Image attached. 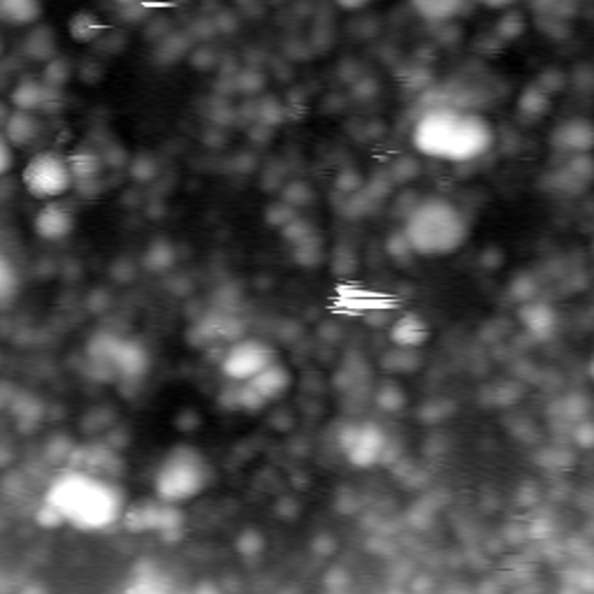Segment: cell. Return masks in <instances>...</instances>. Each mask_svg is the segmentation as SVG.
<instances>
[{"label": "cell", "instance_id": "obj_14", "mask_svg": "<svg viewBox=\"0 0 594 594\" xmlns=\"http://www.w3.org/2000/svg\"><path fill=\"white\" fill-rule=\"evenodd\" d=\"M42 14L40 0H0V21L10 26H29Z\"/></svg>", "mask_w": 594, "mask_h": 594}, {"label": "cell", "instance_id": "obj_20", "mask_svg": "<svg viewBox=\"0 0 594 594\" xmlns=\"http://www.w3.org/2000/svg\"><path fill=\"white\" fill-rule=\"evenodd\" d=\"M499 35L506 37V40H514V37H520V33L525 31V24H522V16L518 14H508L499 21V26H497Z\"/></svg>", "mask_w": 594, "mask_h": 594}, {"label": "cell", "instance_id": "obj_19", "mask_svg": "<svg viewBox=\"0 0 594 594\" xmlns=\"http://www.w3.org/2000/svg\"><path fill=\"white\" fill-rule=\"evenodd\" d=\"M16 290H19V272L6 253L0 251V302L10 300Z\"/></svg>", "mask_w": 594, "mask_h": 594}, {"label": "cell", "instance_id": "obj_9", "mask_svg": "<svg viewBox=\"0 0 594 594\" xmlns=\"http://www.w3.org/2000/svg\"><path fill=\"white\" fill-rule=\"evenodd\" d=\"M54 91L52 87H47L45 81H35V79H24L19 84V87L14 89L12 94V102L14 108L21 110V112H42L50 108V102L54 98Z\"/></svg>", "mask_w": 594, "mask_h": 594}, {"label": "cell", "instance_id": "obj_17", "mask_svg": "<svg viewBox=\"0 0 594 594\" xmlns=\"http://www.w3.org/2000/svg\"><path fill=\"white\" fill-rule=\"evenodd\" d=\"M518 108L522 114L539 119L550 110V94L543 87H539V84H535V87L525 89V94L518 100Z\"/></svg>", "mask_w": 594, "mask_h": 594}, {"label": "cell", "instance_id": "obj_1", "mask_svg": "<svg viewBox=\"0 0 594 594\" xmlns=\"http://www.w3.org/2000/svg\"><path fill=\"white\" fill-rule=\"evenodd\" d=\"M45 508L56 522H73L84 532H94L117 522L125 502L114 481L87 472H70L52 483Z\"/></svg>", "mask_w": 594, "mask_h": 594}, {"label": "cell", "instance_id": "obj_24", "mask_svg": "<svg viewBox=\"0 0 594 594\" xmlns=\"http://www.w3.org/2000/svg\"><path fill=\"white\" fill-rule=\"evenodd\" d=\"M474 3H481L485 8H491V10H502V8L514 6L516 0H474Z\"/></svg>", "mask_w": 594, "mask_h": 594}, {"label": "cell", "instance_id": "obj_8", "mask_svg": "<svg viewBox=\"0 0 594 594\" xmlns=\"http://www.w3.org/2000/svg\"><path fill=\"white\" fill-rule=\"evenodd\" d=\"M73 230H75V215L66 205H61L56 200L42 205L35 215V232L42 240L47 242L66 240L73 235Z\"/></svg>", "mask_w": 594, "mask_h": 594}, {"label": "cell", "instance_id": "obj_23", "mask_svg": "<svg viewBox=\"0 0 594 594\" xmlns=\"http://www.w3.org/2000/svg\"><path fill=\"white\" fill-rule=\"evenodd\" d=\"M337 6L342 10L353 12V10H363L365 6H370V0H337Z\"/></svg>", "mask_w": 594, "mask_h": 594}, {"label": "cell", "instance_id": "obj_25", "mask_svg": "<svg viewBox=\"0 0 594 594\" xmlns=\"http://www.w3.org/2000/svg\"><path fill=\"white\" fill-rule=\"evenodd\" d=\"M114 3H117V6H121V8H131V6L140 3V0H114Z\"/></svg>", "mask_w": 594, "mask_h": 594}, {"label": "cell", "instance_id": "obj_5", "mask_svg": "<svg viewBox=\"0 0 594 594\" xmlns=\"http://www.w3.org/2000/svg\"><path fill=\"white\" fill-rule=\"evenodd\" d=\"M21 182H24L26 190L35 200H58L75 186L70 158L58 152H40L26 163L24 173H21Z\"/></svg>", "mask_w": 594, "mask_h": 594}, {"label": "cell", "instance_id": "obj_21", "mask_svg": "<svg viewBox=\"0 0 594 594\" xmlns=\"http://www.w3.org/2000/svg\"><path fill=\"white\" fill-rule=\"evenodd\" d=\"M63 81H68V63L56 58V61H52V66L47 70L45 84H47V87H52V89H58Z\"/></svg>", "mask_w": 594, "mask_h": 594}, {"label": "cell", "instance_id": "obj_10", "mask_svg": "<svg viewBox=\"0 0 594 594\" xmlns=\"http://www.w3.org/2000/svg\"><path fill=\"white\" fill-rule=\"evenodd\" d=\"M391 339L399 349H418L422 344H428L430 339V328L416 314L399 316L391 328Z\"/></svg>", "mask_w": 594, "mask_h": 594}, {"label": "cell", "instance_id": "obj_26", "mask_svg": "<svg viewBox=\"0 0 594 594\" xmlns=\"http://www.w3.org/2000/svg\"><path fill=\"white\" fill-rule=\"evenodd\" d=\"M0 50H3V45H0Z\"/></svg>", "mask_w": 594, "mask_h": 594}, {"label": "cell", "instance_id": "obj_18", "mask_svg": "<svg viewBox=\"0 0 594 594\" xmlns=\"http://www.w3.org/2000/svg\"><path fill=\"white\" fill-rule=\"evenodd\" d=\"M70 167H73V175H75V184L79 182H91L96 179L100 173H102V161L91 154V152H79L75 156H70Z\"/></svg>", "mask_w": 594, "mask_h": 594}, {"label": "cell", "instance_id": "obj_15", "mask_svg": "<svg viewBox=\"0 0 594 594\" xmlns=\"http://www.w3.org/2000/svg\"><path fill=\"white\" fill-rule=\"evenodd\" d=\"M414 10L428 21H449L464 8V0H411Z\"/></svg>", "mask_w": 594, "mask_h": 594}, {"label": "cell", "instance_id": "obj_12", "mask_svg": "<svg viewBox=\"0 0 594 594\" xmlns=\"http://www.w3.org/2000/svg\"><path fill=\"white\" fill-rule=\"evenodd\" d=\"M349 458L358 466H367L378 460L381 451H384V437L374 430V426H365V430H355L351 443L346 446Z\"/></svg>", "mask_w": 594, "mask_h": 594}, {"label": "cell", "instance_id": "obj_3", "mask_svg": "<svg viewBox=\"0 0 594 594\" xmlns=\"http://www.w3.org/2000/svg\"><path fill=\"white\" fill-rule=\"evenodd\" d=\"M405 238L418 256H451L466 240V219L451 200L430 198L411 211Z\"/></svg>", "mask_w": 594, "mask_h": 594}, {"label": "cell", "instance_id": "obj_7", "mask_svg": "<svg viewBox=\"0 0 594 594\" xmlns=\"http://www.w3.org/2000/svg\"><path fill=\"white\" fill-rule=\"evenodd\" d=\"M274 360H277V355H274V351L265 342L244 339V342L235 344L226 353L221 370L230 381H235V384H246V381L261 374Z\"/></svg>", "mask_w": 594, "mask_h": 594}, {"label": "cell", "instance_id": "obj_16", "mask_svg": "<svg viewBox=\"0 0 594 594\" xmlns=\"http://www.w3.org/2000/svg\"><path fill=\"white\" fill-rule=\"evenodd\" d=\"M105 24L94 12H77L70 19V35L77 42H94L102 35Z\"/></svg>", "mask_w": 594, "mask_h": 594}, {"label": "cell", "instance_id": "obj_22", "mask_svg": "<svg viewBox=\"0 0 594 594\" xmlns=\"http://www.w3.org/2000/svg\"><path fill=\"white\" fill-rule=\"evenodd\" d=\"M14 163V154H12V146L10 142L6 140V135L0 133V175L10 173V167Z\"/></svg>", "mask_w": 594, "mask_h": 594}, {"label": "cell", "instance_id": "obj_13", "mask_svg": "<svg viewBox=\"0 0 594 594\" xmlns=\"http://www.w3.org/2000/svg\"><path fill=\"white\" fill-rule=\"evenodd\" d=\"M553 142L564 152H590L592 125L587 121H566L553 135Z\"/></svg>", "mask_w": 594, "mask_h": 594}, {"label": "cell", "instance_id": "obj_6", "mask_svg": "<svg viewBox=\"0 0 594 594\" xmlns=\"http://www.w3.org/2000/svg\"><path fill=\"white\" fill-rule=\"evenodd\" d=\"M290 384H293L290 372L279 363V360H274V363H270L261 374L246 381V384H240L242 386L238 391L240 405L244 409H261L270 405V402L284 397Z\"/></svg>", "mask_w": 594, "mask_h": 594}, {"label": "cell", "instance_id": "obj_2", "mask_svg": "<svg viewBox=\"0 0 594 594\" xmlns=\"http://www.w3.org/2000/svg\"><path fill=\"white\" fill-rule=\"evenodd\" d=\"M493 142V129L483 117L446 108L430 110L414 131V144L420 154L455 163L483 156Z\"/></svg>", "mask_w": 594, "mask_h": 594}, {"label": "cell", "instance_id": "obj_4", "mask_svg": "<svg viewBox=\"0 0 594 594\" xmlns=\"http://www.w3.org/2000/svg\"><path fill=\"white\" fill-rule=\"evenodd\" d=\"M215 481L209 460L194 449V446H175L169 451L156 472L154 491L156 497L165 504H186L200 497Z\"/></svg>", "mask_w": 594, "mask_h": 594}, {"label": "cell", "instance_id": "obj_11", "mask_svg": "<svg viewBox=\"0 0 594 594\" xmlns=\"http://www.w3.org/2000/svg\"><path fill=\"white\" fill-rule=\"evenodd\" d=\"M42 133V123L37 119V114L33 112H12L6 121V140L10 142L12 148L16 146H31Z\"/></svg>", "mask_w": 594, "mask_h": 594}]
</instances>
